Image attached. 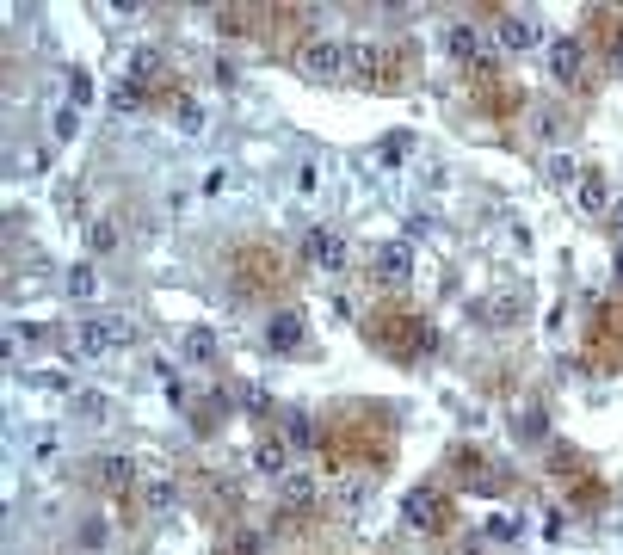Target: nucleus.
<instances>
[{
  "label": "nucleus",
  "mask_w": 623,
  "mask_h": 555,
  "mask_svg": "<svg viewBox=\"0 0 623 555\" xmlns=\"http://www.w3.org/2000/svg\"><path fill=\"white\" fill-rule=\"evenodd\" d=\"M408 278H414V247H408V241H389V247H377V253H371V284L401 290Z\"/></svg>",
  "instance_id": "nucleus-10"
},
{
  "label": "nucleus",
  "mask_w": 623,
  "mask_h": 555,
  "mask_svg": "<svg viewBox=\"0 0 623 555\" xmlns=\"http://www.w3.org/2000/svg\"><path fill=\"white\" fill-rule=\"evenodd\" d=\"M611 216H617V222H623V198H617V204H611Z\"/></svg>",
  "instance_id": "nucleus-41"
},
{
  "label": "nucleus",
  "mask_w": 623,
  "mask_h": 555,
  "mask_svg": "<svg viewBox=\"0 0 623 555\" xmlns=\"http://www.w3.org/2000/svg\"><path fill=\"white\" fill-rule=\"evenodd\" d=\"M531 44H543V25L537 19H519V13H500V50H531Z\"/></svg>",
  "instance_id": "nucleus-17"
},
{
  "label": "nucleus",
  "mask_w": 623,
  "mask_h": 555,
  "mask_svg": "<svg viewBox=\"0 0 623 555\" xmlns=\"http://www.w3.org/2000/svg\"><path fill=\"white\" fill-rule=\"evenodd\" d=\"M321 463L327 475H340L346 463L364 475H383L395 463V420L371 401H346L334 420L321 426Z\"/></svg>",
  "instance_id": "nucleus-1"
},
{
  "label": "nucleus",
  "mask_w": 623,
  "mask_h": 555,
  "mask_svg": "<svg viewBox=\"0 0 623 555\" xmlns=\"http://www.w3.org/2000/svg\"><path fill=\"white\" fill-rule=\"evenodd\" d=\"M62 284H68V296H75V303H87V296L99 290V278H93L87 259H81V266H68V278H62Z\"/></svg>",
  "instance_id": "nucleus-29"
},
{
  "label": "nucleus",
  "mask_w": 623,
  "mask_h": 555,
  "mask_svg": "<svg viewBox=\"0 0 623 555\" xmlns=\"http://www.w3.org/2000/svg\"><path fill=\"white\" fill-rule=\"evenodd\" d=\"M130 87L136 93H161L167 99V62H161V50H130Z\"/></svg>",
  "instance_id": "nucleus-12"
},
{
  "label": "nucleus",
  "mask_w": 623,
  "mask_h": 555,
  "mask_svg": "<svg viewBox=\"0 0 623 555\" xmlns=\"http://www.w3.org/2000/svg\"><path fill=\"white\" fill-rule=\"evenodd\" d=\"M488 537H500V543H512V537H519V518H488Z\"/></svg>",
  "instance_id": "nucleus-37"
},
{
  "label": "nucleus",
  "mask_w": 623,
  "mask_h": 555,
  "mask_svg": "<svg viewBox=\"0 0 623 555\" xmlns=\"http://www.w3.org/2000/svg\"><path fill=\"white\" fill-rule=\"evenodd\" d=\"M445 50H451L463 68H475V62L488 56V37H482V25H469V19H463V25H451V31H445Z\"/></svg>",
  "instance_id": "nucleus-15"
},
{
  "label": "nucleus",
  "mask_w": 623,
  "mask_h": 555,
  "mask_svg": "<svg viewBox=\"0 0 623 555\" xmlns=\"http://www.w3.org/2000/svg\"><path fill=\"white\" fill-rule=\"evenodd\" d=\"M364 333H371V346H383L395 364H414L438 346V327L414 309H377L371 321H364Z\"/></svg>",
  "instance_id": "nucleus-3"
},
{
  "label": "nucleus",
  "mask_w": 623,
  "mask_h": 555,
  "mask_svg": "<svg viewBox=\"0 0 623 555\" xmlns=\"http://www.w3.org/2000/svg\"><path fill=\"white\" fill-rule=\"evenodd\" d=\"M142 506H149V512H173V506H179V488H173L167 475H155L149 488H142Z\"/></svg>",
  "instance_id": "nucleus-26"
},
{
  "label": "nucleus",
  "mask_w": 623,
  "mask_h": 555,
  "mask_svg": "<svg viewBox=\"0 0 623 555\" xmlns=\"http://www.w3.org/2000/svg\"><path fill=\"white\" fill-rule=\"evenodd\" d=\"M216 352H223V346H216L210 327H186V333H179V358H186V364H216Z\"/></svg>",
  "instance_id": "nucleus-20"
},
{
  "label": "nucleus",
  "mask_w": 623,
  "mask_h": 555,
  "mask_svg": "<svg viewBox=\"0 0 623 555\" xmlns=\"http://www.w3.org/2000/svg\"><path fill=\"white\" fill-rule=\"evenodd\" d=\"M549 173H556V179H562V185H568V179H574V185H580V167H574V161H568V155H556V167H549Z\"/></svg>",
  "instance_id": "nucleus-39"
},
{
  "label": "nucleus",
  "mask_w": 623,
  "mask_h": 555,
  "mask_svg": "<svg viewBox=\"0 0 623 555\" xmlns=\"http://www.w3.org/2000/svg\"><path fill=\"white\" fill-rule=\"evenodd\" d=\"M469 105L482 111V118L506 124V118H519V111H525V87L512 81L506 68H494V62H475V68H469Z\"/></svg>",
  "instance_id": "nucleus-5"
},
{
  "label": "nucleus",
  "mask_w": 623,
  "mask_h": 555,
  "mask_svg": "<svg viewBox=\"0 0 623 555\" xmlns=\"http://www.w3.org/2000/svg\"><path fill=\"white\" fill-rule=\"evenodd\" d=\"M334 500H340L346 512H358L364 500H371V475H352V481H340V488H334Z\"/></svg>",
  "instance_id": "nucleus-28"
},
{
  "label": "nucleus",
  "mask_w": 623,
  "mask_h": 555,
  "mask_svg": "<svg viewBox=\"0 0 623 555\" xmlns=\"http://www.w3.org/2000/svg\"><path fill=\"white\" fill-rule=\"evenodd\" d=\"M512 315H519V296H494V303H475L469 321H488V327H506Z\"/></svg>",
  "instance_id": "nucleus-25"
},
{
  "label": "nucleus",
  "mask_w": 623,
  "mask_h": 555,
  "mask_svg": "<svg viewBox=\"0 0 623 555\" xmlns=\"http://www.w3.org/2000/svg\"><path fill=\"white\" fill-rule=\"evenodd\" d=\"M216 31H223V37H253V31H260V7H223V13H216Z\"/></svg>",
  "instance_id": "nucleus-23"
},
{
  "label": "nucleus",
  "mask_w": 623,
  "mask_h": 555,
  "mask_svg": "<svg viewBox=\"0 0 623 555\" xmlns=\"http://www.w3.org/2000/svg\"><path fill=\"white\" fill-rule=\"evenodd\" d=\"M223 414H229V395H204L198 414H192V426H198V432H216V420H223Z\"/></svg>",
  "instance_id": "nucleus-27"
},
{
  "label": "nucleus",
  "mask_w": 623,
  "mask_h": 555,
  "mask_svg": "<svg viewBox=\"0 0 623 555\" xmlns=\"http://www.w3.org/2000/svg\"><path fill=\"white\" fill-rule=\"evenodd\" d=\"M346 74L371 93H401L414 81V62L401 44H346Z\"/></svg>",
  "instance_id": "nucleus-4"
},
{
  "label": "nucleus",
  "mask_w": 623,
  "mask_h": 555,
  "mask_svg": "<svg viewBox=\"0 0 623 555\" xmlns=\"http://www.w3.org/2000/svg\"><path fill=\"white\" fill-rule=\"evenodd\" d=\"M161 105H167V118H173L179 130H186V136H198V130H204V105H198L192 93H167Z\"/></svg>",
  "instance_id": "nucleus-21"
},
{
  "label": "nucleus",
  "mask_w": 623,
  "mask_h": 555,
  "mask_svg": "<svg viewBox=\"0 0 623 555\" xmlns=\"http://www.w3.org/2000/svg\"><path fill=\"white\" fill-rule=\"evenodd\" d=\"M56 451H62L56 432H31V457H38V463H56Z\"/></svg>",
  "instance_id": "nucleus-34"
},
{
  "label": "nucleus",
  "mask_w": 623,
  "mask_h": 555,
  "mask_svg": "<svg viewBox=\"0 0 623 555\" xmlns=\"http://www.w3.org/2000/svg\"><path fill=\"white\" fill-rule=\"evenodd\" d=\"M297 68L309 74V81H340L346 74V44H334V37H303Z\"/></svg>",
  "instance_id": "nucleus-8"
},
{
  "label": "nucleus",
  "mask_w": 623,
  "mask_h": 555,
  "mask_svg": "<svg viewBox=\"0 0 623 555\" xmlns=\"http://www.w3.org/2000/svg\"><path fill=\"white\" fill-rule=\"evenodd\" d=\"M549 469H562V475L574 469V475H580L586 463H580V451H574V444H549Z\"/></svg>",
  "instance_id": "nucleus-32"
},
{
  "label": "nucleus",
  "mask_w": 623,
  "mask_h": 555,
  "mask_svg": "<svg viewBox=\"0 0 623 555\" xmlns=\"http://www.w3.org/2000/svg\"><path fill=\"white\" fill-rule=\"evenodd\" d=\"M87 241H93V253H112V247H118V222H112V216H99L93 229H87Z\"/></svg>",
  "instance_id": "nucleus-30"
},
{
  "label": "nucleus",
  "mask_w": 623,
  "mask_h": 555,
  "mask_svg": "<svg viewBox=\"0 0 623 555\" xmlns=\"http://www.w3.org/2000/svg\"><path fill=\"white\" fill-rule=\"evenodd\" d=\"M574 204H580L586 216H605V210H611V198H605V179H599V173H580V185H574Z\"/></svg>",
  "instance_id": "nucleus-24"
},
{
  "label": "nucleus",
  "mask_w": 623,
  "mask_h": 555,
  "mask_svg": "<svg viewBox=\"0 0 623 555\" xmlns=\"http://www.w3.org/2000/svg\"><path fill=\"white\" fill-rule=\"evenodd\" d=\"M611 272H617V284H623V241H617V259H611Z\"/></svg>",
  "instance_id": "nucleus-40"
},
{
  "label": "nucleus",
  "mask_w": 623,
  "mask_h": 555,
  "mask_svg": "<svg viewBox=\"0 0 623 555\" xmlns=\"http://www.w3.org/2000/svg\"><path fill=\"white\" fill-rule=\"evenodd\" d=\"M303 340H309L303 309H272V321H266V346L284 358V352H303Z\"/></svg>",
  "instance_id": "nucleus-11"
},
{
  "label": "nucleus",
  "mask_w": 623,
  "mask_h": 555,
  "mask_svg": "<svg viewBox=\"0 0 623 555\" xmlns=\"http://www.w3.org/2000/svg\"><path fill=\"white\" fill-rule=\"evenodd\" d=\"M229 284L241 296H253V303H278V296H290V284H297V266L272 247V241H241L229 247Z\"/></svg>",
  "instance_id": "nucleus-2"
},
{
  "label": "nucleus",
  "mask_w": 623,
  "mask_h": 555,
  "mask_svg": "<svg viewBox=\"0 0 623 555\" xmlns=\"http://www.w3.org/2000/svg\"><path fill=\"white\" fill-rule=\"evenodd\" d=\"M278 500H284V506H315V475L284 469V475H278Z\"/></svg>",
  "instance_id": "nucleus-22"
},
{
  "label": "nucleus",
  "mask_w": 623,
  "mask_h": 555,
  "mask_svg": "<svg viewBox=\"0 0 623 555\" xmlns=\"http://www.w3.org/2000/svg\"><path fill=\"white\" fill-rule=\"evenodd\" d=\"M284 438H290V451L321 457V426H315V414H303V407H284Z\"/></svg>",
  "instance_id": "nucleus-16"
},
{
  "label": "nucleus",
  "mask_w": 623,
  "mask_h": 555,
  "mask_svg": "<svg viewBox=\"0 0 623 555\" xmlns=\"http://www.w3.org/2000/svg\"><path fill=\"white\" fill-rule=\"evenodd\" d=\"M75 414H81V420H105V395H99V389H81V395H75Z\"/></svg>",
  "instance_id": "nucleus-33"
},
{
  "label": "nucleus",
  "mask_w": 623,
  "mask_h": 555,
  "mask_svg": "<svg viewBox=\"0 0 623 555\" xmlns=\"http://www.w3.org/2000/svg\"><path fill=\"white\" fill-rule=\"evenodd\" d=\"M586 37H593L605 56H623V13L617 7H593L586 13Z\"/></svg>",
  "instance_id": "nucleus-14"
},
{
  "label": "nucleus",
  "mask_w": 623,
  "mask_h": 555,
  "mask_svg": "<svg viewBox=\"0 0 623 555\" xmlns=\"http://www.w3.org/2000/svg\"><path fill=\"white\" fill-rule=\"evenodd\" d=\"M130 481H136V457H130V451H105V457H99V488L124 494Z\"/></svg>",
  "instance_id": "nucleus-19"
},
{
  "label": "nucleus",
  "mask_w": 623,
  "mask_h": 555,
  "mask_svg": "<svg viewBox=\"0 0 623 555\" xmlns=\"http://www.w3.org/2000/svg\"><path fill=\"white\" fill-rule=\"evenodd\" d=\"M247 414H253V420H272V414H278L272 389H260V383H253V389H247Z\"/></svg>",
  "instance_id": "nucleus-31"
},
{
  "label": "nucleus",
  "mask_w": 623,
  "mask_h": 555,
  "mask_svg": "<svg viewBox=\"0 0 623 555\" xmlns=\"http://www.w3.org/2000/svg\"><path fill=\"white\" fill-rule=\"evenodd\" d=\"M303 259H309V266H321V272H346L352 266V241L340 229H309L303 235Z\"/></svg>",
  "instance_id": "nucleus-9"
},
{
  "label": "nucleus",
  "mask_w": 623,
  "mask_h": 555,
  "mask_svg": "<svg viewBox=\"0 0 623 555\" xmlns=\"http://www.w3.org/2000/svg\"><path fill=\"white\" fill-rule=\"evenodd\" d=\"M290 457H297V451H290V438H284V432H278V438L266 432L260 444H253V469H260V475H284Z\"/></svg>",
  "instance_id": "nucleus-18"
},
{
  "label": "nucleus",
  "mask_w": 623,
  "mask_h": 555,
  "mask_svg": "<svg viewBox=\"0 0 623 555\" xmlns=\"http://www.w3.org/2000/svg\"><path fill=\"white\" fill-rule=\"evenodd\" d=\"M68 99H75V105H87L93 99V81H87V74L75 68V74H68Z\"/></svg>",
  "instance_id": "nucleus-36"
},
{
  "label": "nucleus",
  "mask_w": 623,
  "mask_h": 555,
  "mask_svg": "<svg viewBox=\"0 0 623 555\" xmlns=\"http://www.w3.org/2000/svg\"><path fill=\"white\" fill-rule=\"evenodd\" d=\"M130 340H136L130 315H87L68 333V358H105V352H124Z\"/></svg>",
  "instance_id": "nucleus-6"
},
{
  "label": "nucleus",
  "mask_w": 623,
  "mask_h": 555,
  "mask_svg": "<svg viewBox=\"0 0 623 555\" xmlns=\"http://www.w3.org/2000/svg\"><path fill=\"white\" fill-rule=\"evenodd\" d=\"M401 525L408 531H451L457 506H451V494L438 488V481H420V488L408 494V506H401Z\"/></svg>",
  "instance_id": "nucleus-7"
},
{
  "label": "nucleus",
  "mask_w": 623,
  "mask_h": 555,
  "mask_svg": "<svg viewBox=\"0 0 623 555\" xmlns=\"http://www.w3.org/2000/svg\"><path fill=\"white\" fill-rule=\"evenodd\" d=\"M537 130H543V136H556V130H562V111H556V105H543V111H537Z\"/></svg>",
  "instance_id": "nucleus-38"
},
{
  "label": "nucleus",
  "mask_w": 623,
  "mask_h": 555,
  "mask_svg": "<svg viewBox=\"0 0 623 555\" xmlns=\"http://www.w3.org/2000/svg\"><path fill=\"white\" fill-rule=\"evenodd\" d=\"M377 155H383V167H401V155H408V136H383Z\"/></svg>",
  "instance_id": "nucleus-35"
},
{
  "label": "nucleus",
  "mask_w": 623,
  "mask_h": 555,
  "mask_svg": "<svg viewBox=\"0 0 623 555\" xmlns=\"http://www.w3.org/2000/svg\"><path fill=\"white\" fill-rule=\"evenodd\" d=\"M580 68H586V44L580 37H549V74L568 87V81H580Z\"/></svg>",
  "instance_id": "nucleus-13"
}]
</instances>
